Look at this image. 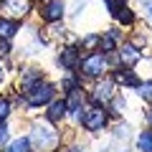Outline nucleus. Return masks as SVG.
<instances>
[{
    "mask_svg": "<svg viewBox=\"0 0 152 152\" xmlns=\"http://www.w3.org/2000/svg\"><path fill=\"white\" fill-rule=\"evenodd\" d=\"M69 117V109H66V99L64 96H56L53 102H48L46 104V119L51 122V124H61V122Z\"/></svg>",
    "mask_w": 152,
    "mask_h": 152,
    "instance_id": "12",
    "label": "nucleus"
},
{
    "mask_svg": "<svg viewBox=\"0 0 152 152\" xmlns=\"http://www.w3.org/2000/svg\"><path fill=\"white\" fill-rule=\"evenodd\" d=\"M129 124L127 122H119V124L114 127V132H112V137H114V142H122V145H127L129 142Z\"/></svg>",
    "mask_w": 152,
    "mask_h": 152,
    "instance_id": "22",
    "label": "nucleus"
},
{
    "mask_svg": "<svg viewBox=\"0 0 152 152\" xmlns=\"http://www.w3.org/2000/svg\"><path fill=\"white\" fill-rule=\"evenodd\" d=\"M112 18L117 20V26H122V28H132V26L137 23V13L132 10V8L127 5V3H122V5L112 13Z\"/></svg>",
    "mask_w": 152,
    "mask_h": 152,
    "instance_id": "14",
    "label": "nucleus"
},
{
    "mask_svg": "<svg viewBox=\"0 0 152 152\" xmlns=\"http://www.w3.org/2000/svg\"><path fill=\"white\" fill-rule=\"evenodd\" d=\"M64 99H66L69 117L79 122V117H81L84 107H86V102H89V99H86V91H84V86H76V89H71V91H66V94H64Z\"/></svg>",
    "mask_w": 152,
    "mask_h": 152,
    "instance_id": "6",
    "label": "nucleus"
},
{
    "mask_svg": "<svg viewBox=\"0 0 152 152\" xmlns=\"http://www.w3.org/2000/svg\"><path fill=\"white\" fill-rule=\"evenodd\" d=\"M10 112H13L10 99H8V96H0V122H5L8 117H10Z\"/></svg>",
    "mask_w": 152,
    "mask_h": 152,
    "instance_id": "23",
    "label": "nucleus"
},
{
    "mask_svg": "<svg viewBox=\"0 0 152 152\" xmlns=\"http://www.w3.org/2000/svg\"><path fill=\"white\" fill-rule=\"evenodd\" d=\"M38 15H41V20H43V23L64 20V15H66V3H64V0H41Z\"/></svg>",
    "mask_w": 152,
    "mask_h": 152,
    "instance_id": "7",
    "label": "nucleus"
},
{
    "mask_svg": "<svg viewBox=\"0 0 152 152\" xmlns=\"http://www.w3.org/2000/svg\"><path fill=\"white\" fill-rule=\"evenodd\" d=\"M124 41V33H122V26H112L109 31L102 33V38H99V48L102 53H114V51L119 48V43Z\"/></svg>",
    "mask_w": 152,
    "mask_h": 152,
    "instance_id": "11",
    "label": "nucleus"
},
{
    "mask_svg": "<svg viewBox=\"0 0 152 152\" xmlns=\"http://www.w3.org/2000/svg\"><path fill=\"white\" fill-rule=\"evenodd\" d=\"M145 122H147V127L152 129V104H150V107L145 109Z\"/></svg>",
    "mask_w": 152,
    "mask_h": 152,
    "instance_id": "29",
    "label": "nucleus"
},
{
    "mask_svg": "<svg viewBox=\"0 0 152 152\" xmlns=\"http://www.w3.org/2000/svg\"><path fill=\"white\" fill-rule=\"evenodd\" d=\"M117 58H119V66H124V69H134V66L142 61V51L137 48L132 41H122L119 48H117Z\"/></svg>",
    "mask_w": 152,
    "mask_h": 152,
    "instance_id": "9",
    "label": "nucleus"
},
{
    "mask_svg": "<svg viewBox=\"0 0 152 152\" xmlns=\"http://www.w3.org/2000/svg\"><path fill=\"white\" fill-rule=\"evenodd\" d=\"M134 91L145 104H152V79H140V84L134 86Z\"/></svg>",
    "mask_w": 152,
    "mask_h": 152,
    "instance_id": "20",
    "label": "nucleus"
},
{
    "mask_svg": "<svg viewBox=\"0 0 152 152\" xmlns=\"http://www.w3.org/2000/svg\"><path fill=\"white\" fill-rule=\"evenodd\" d=\"M129 41H132V43H134V46H137L140 51H142V48L147 46V36H145V33H134V36H132Z\"/></svg>",
    "mask_w": 152,
    "mask_h": 152,
    "instance_id": "26",
    "label": "nucleus"
},
{
    "mask_svg": "<svg viewBox=\"0 0 152 152\" xmlns=\"http://www.w3.org/2000/svg\"><path fill=\"white\" fill-rule=\"evenodd\" d=\"M112 79L117 86L122 89H134L137 84H140V76H137L134 69H124V66H119V69H114L112 71Z\"/></svg>",
    "mask_w": 152,
    "mask_h": 152,
    "instance_id": "13",
    "label": "nucleus"
},
{
    "mask_svg": "<svg viewBox=\"0 0 152 152\" xmlns=\"http://www.w3.org/2000/svg\"><path fill=\"white\" fill-rule=\"evenodd\" d=\"M3 152H33V150H31V142H28V134L10 140L5 147H3Z\"/></svg>",
    "mask_w": 152,
    "mask_h": 152,
    "instance_id": "19",
    "label": "nucleus"
},
{
    "mask_svg": "<svg viewBox=\"0 0 152 152\" xmlns=\"http://www.w3.org/2000/svg\"><path fill=\"white\" fill-rule=\"evenodd\" d=\"M134 150L137 152H152V129L145 127L134 134Z\"/></svg>",
    "mask_w": 152,
    "mask_h": 152,
    "instance_id": "17",
    "label": "nucleus"
},
{
    "mask_svg": "<svg viewBox=\"0 0 152 152\" xmlns=\"http://www.w3.org/2000/svg\"><path fill=\"white\" fill-rule=\"evenodd\" d=\"M117 94V84H114L112 76H102V79H96V84L91 86V91L86 94L89 104H104L107 107V102Z\"/></svg>",
    "mask_w": 152,
    "mask_h": 152,
    "instance_id": "5",
    "label": "nucleus"
},
{
    "mask_svg": "<svg viewBox=\"0 0 152 152\" xmlns=\"http://www.w3.org/2000/svg\"><path fill=\"white\" fill-rule=\"evenodd\" d=\"M8 142H10V129L5 122H0V147H5Z\"/></svg>",
    "mask_w": 152,
    "mask_h": 152,
    "instance_id": "25",
    "label": "nucleus"
},
{
    "mask_svg": "<svg viewBox=\"0 0 152 152\" xmlns=\"http://www.w3.org/2000/svg\"><path fill=\"white\" fill-rule=\"evenodd\" d=\"M18 33H20V20L0 15V38H8V41H13Z\"/></svg>",
    "mask_w": 152,
    "mask_h": 152,
    "instance_id": "16",
    "label": "nucleus"
},
{
    "mask_svg": "<svg viewBox=\"0 0 152 152\" xmlns=\"http://www.w3.org/2000/svg\"><path fill=\"white\" fill-rule=\"evenodd\" d=\"M23 96H26L28 109H38V107H46L48 102H53V99L58 96V86H56L53 81H48V79H41V81L33 84L31 89H26Z\"/></svg>",
    "mask_w": 152,
    "mask_h": 152,
    "instance_id": "3",
    "label": "nucleus"
},
{
    "mask_svg": "<svg viewBox=\"0 0 152 152\" xmlns=\"http://www.w3.org/2000/svg\"><path fill=\"white\" fill-rule=\"evenodd\" d=\"M99 38H102V33H86V36L81 38V41H79V48L81 51H96L99 48Z\"/></svg>",
    "mask_w": 152,
    "mask_h": 152,
    "instance_id": "21",
    "label": "nucleus"
},
{
    "mask_svg": "<svg viewBox=\"0 0 152 152\" xmlns=\"http://www.w3.org/2000/svg\"><path fill=\"white\" fill-rule=\"evenodd\" d=\"M109 119H112V114L104 104H89V107H84V114L79 117V124L89 134H99L109 127Z\"/></svg>",
    "mask_w": 152,
    "mask_h": 152,
    "instance_id": "2",
    "label": "nucleus"
},
{
    "mask_svg": "<svg viewBox=\"0 0 152 152\" xmlns=\"http://www.w3.org/2000/svg\"><path fill=\"white\" fill-rule=\"evenodd\" d=\"M107 109H109V114H112L114 119H119L122 114H124V109H127V99L122 96V94H114L107 102Z\"/></svg>",
    "mask_w": 152,
    "mask_h": 152,
    "instance_id": "18",
    "label": "nucleus"
},
{
    "mask_svg": "<svg viewBox=\"0 0 152 152\" xmlns=\"http://www.w3.org/2000/svg\"><path fill=\"white\" fill-rule=\"evenodd\" d=\"M33 152H56L61 145V132L56 129V124L46 122H33L31 124V134H28Z\"/></svg>",
    "mask_w": 152,
    "mask_h": 152,
    "instance_id": "1",
    "label": "nucleus"
},
{
    "mask_svg": "<svg viewBox=\"0 0 152 152\" xmlns=\"http://www.w3.org/2000/svg\"><path fill=\"white\" fill-rule=\"evenodd\" d=\"M5 81V64H3V58H0V84Z\"/></svg>",
    "mask_w": 152,
    "mask_h": 152,
    "instance_id": "30",
    "label": "nucleus"
},
{
    "mask_svg": "<svg viewBox=\"0 0 152 152\" xmlns=\"http://www.w3.org/2000/svg\"><path fill=\"white\" fill-rule=\"evenodd\" d=\"M41 79H46V76H43V71H41V69H36V66L26 69V71L20 74V79H18V89H20V94L26 91V89H31L33 84H38Z\"/></svg>",
    "mask_w": 152,
    "mask_h": 152,
    "instance_id": "15",
    "label": "nucleus"
},
{
    "mask_svg": "<svg viewBox=\"0 0 152 152\" xmlns=\"http://www.w3.org/2000/svg\"><path fill=\"white\" fill-rule=\"evenodd\" d=\"M102 3H104V8H107V10H109V15H112V13H114V10H117V8L122 5V0H102Z\"/></svg>",
    "mask_w": 152,
    "mask_h": 152,
    "instance_id": "27",
    "label": "nucleus"
},
{
    "mask_svg": "<svg viewBox=\"0 0 152 152\" xmlns=\"http://www.w3.org/2000/svg\"><path fill=\"white\" fill-rule=\"evenodd\" d=\"M142 5H145V13H147V20L152 23V0H142Z\"/></svg>",
    "mask_w": 152,
    "mask_h": 152,
    "instance_id": "28",
    "label": "nucleus"
},
{
    "mask_svg": "<svg viewBox=\"0 0 152 152\" xmlns=\"http://www.w3.org/2000/svg\"><path fill=\"white\" fill-rule=\"evenodd\" d=\"M56 64H58L64 71H76V69H79V64H81V48H79V46H74V43L64 46V48L58 51Z\"/></svg>",
    "mask_w": 152,
    "mask_h": 152,
    "instance_id": "10",
    "label": "nucleus"
},
{
    "mask_svg": "<svg viewBox=\"0 0 152 152\" xmlns=\"http://www.w3.org/2000/svg\"><path fill=\"white\" fill-rule=\"evenodd\" d=\"M13 53V46L8 38H0V58H8V56Z\"/></svg>",
    "mask_w": 152,
    "mask_h": 152,
    "instance_id": "24",
    "label": "nucleus"
},
{
    "mask_svg": "<svg viewBox=\"0 0 152 152\" xmlns=\"http://www.w3.org/2000/svg\"><path fill=\"white\" fill-rule=\"evenodd\" d=\"M31 10H33L31 0H3L0 3V13L5 18H15V20H23Z\"/></svg>",
    "mask_w": 152,
    "mask_h": 152,
    "instance_id": "8",
    "label": "nucleus"
},
{
    "mask_svg": "<svg viewBox=\"0 0 152 152\" xmlns=\"http://www.w3.org/2000/svg\"><path fill=\"white\" fill-rule=\"evenodd\" d=\"M79 69H81V76L84 79H102V76H107V71H112V66H109V56L102 53V51H89V53L81 56V64H79Z\"/></svg>",
    "mask_w": 152,
    "mask_h": 152,
    "instance_id": "4",
    "label": "nucleus"
}]
</instances>
